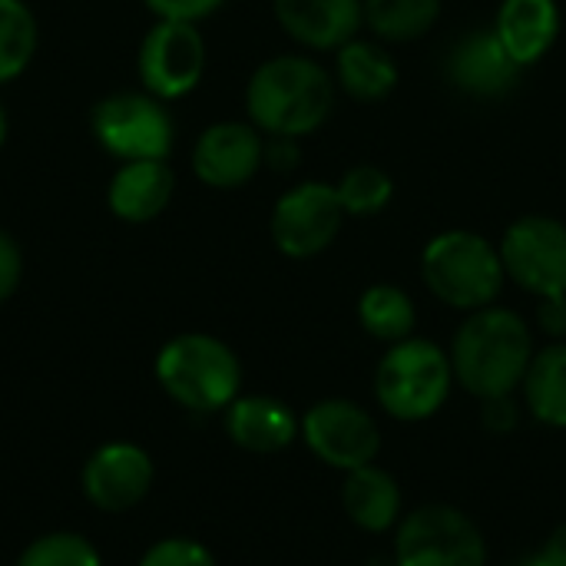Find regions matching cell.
<instances>
[{
	"label": "cell",
	"mask_w": 566,
	"mask_h": 566,
	"mask_svg": "<svg viewBox=\"0 0 566 566\" xmlns=\"http://www.w3.org/2000/svg\"><path fill=\"white\" fill-rule=\"evenodd\" d=\"M424 285L451 308L478 312L494 305L504 289V262L501 249H494L478 232H441L428 242L421 255Z\"/></svg>",
	"instance_id": "obj_5"
},
{
	"label": "cell",
	"mask_w": 566,
	"mask_h": 566,
	"mask_svg": "<svg viewBox=\"0 0 566 566\" xmlns=\"http://www.w3.org/2000/svg\"><path fill=\"white\" fill-rule=\"evenodd\" d=\"M146 10L156 20H186V23H199L206 17H212L226 0H143Z\"/></svg>",
	"instance_id": "obj_28"
},
{
	"label": "cell",
	"mask_w": 566,
	"mask_h": 566,
	"mask_svg": "<svg viewBox=\"0 0 566 566\" xmlns=\"http://www.w3.org/2000/svg\"><path fill=\"white\" fill-rule=\"evenodd\" d=\"M454 388L451 355L428 338H405L388 345L375 371V398L395 421L418 424L434 418Z\"/></svg>",
	"instance_id": "obj_4"
},
{
	"label": "cell",
	"mask_w": 566,
	"mask_h": 566,
	"mask_svg": "<svg viewBox=\"0 0 566 566\" xmlns=\"http://www.w3.org/2000/svg\"><path fill=\"white\" fill-rule=\"evenodd\" d=\"M40 27L27 0H0V86L27 73L36 56Z\"/></svg>",
	"instance_id": "obj_23"
},
{
	"label": "cell",
	"mask_w": 566,
	"mask_h": 566,
	"mask_svg": "<svg viewBox=\"0 0 566 566\" xmlns=\"http://www.w3.org/2000/svg\"><path fill=\"white\" fill-rule=\"evenodd\" d=\"M265 166L275 169V172H292L298 166V139L269 136L265 139Z\"/></svg>",
	"instance_id": "obj_32"
},
{
	"label": "cell",
	"mask_w": 566,
	"mask_h": 566,
	"mask_svg": "<svg viewBox=\"0 0 566 566\" xmlns=\"http://www.w3.org/2000/svg\"><path fill=\"white\" fill-rule=\"evenodd\" d=\"M279 27L308 50H338L355 40L365 0H272Z\"/></svg>",
	"instance_id": "obj_16"
},
{
	"label": "cell",
	"mask_w": 566,
	"mask_h": 566,
	"mask_svg": "<svg viewBox=\"0 0 566 566\" xmlns=\"http://www.w3.org/2000/svg\"><path fill=\"white\" fill-rule=\"evenodd\" d=\"M226 434L249 454H279L302 438V418L279 398L239 395L226 411Z\"/></svg>",
	"instance_id": "obj_15"
},
{
	"label": "cell",
	"mask_w": 566,
	"mask_h": 566,
	"mask_svg": "<svg viewBox=\"0 0 566 566\" xmlns=\"http://www.w3.org/2000/svg\"><path fill=\"white\" fill-rule=\"evenodd\" d=\"M481 424L491 434H511L521 424V405L514 401V395H501V398L481 401Z\"/></svg>",
	"instance_id": "obj_30"
},
{
	"label": "cell",
	"mask_w": 566,
	"mask_h": 566,
	"mask_svg": "<svg viewBox=\"0 0 566 566\" xmlns=\"http://www.w3.org/2000/svg\"><path fill=\"white\" fill-rule=\"evenodd\" d=\"M90 133L99 149L119 163L169 159L176 146V123L169 106L146 90H119L93 103Z\"/></svg>",
	"instance_id": "obj_6"
},
{
	"label": "cell",
	"mask_w": 566,
	"mask_h": 566,
	"mask_svg": "<svg viewBox=\"0 0 566 566\" xmlns=\"http://www.w3.org/2000/svg\"><path fill=\"white\" fill-rule=\"evenodd\" d=\"M136 566H216V557L206 544L192 537H163L139 557Z\"/></svg>",
	"instance_id": "obj_27"
},
{
	"label": "cell",
	"mask_w": 566,
	"mask_h": 566,
	"mask_svg": "<svg viewBox=\"0 0 566 566\" xmlns=\"http://www.w3.org/2000/svg\"><path fill=\"white\" fill-rule=\"evenodd\" d=\"M20 279H23V249L7 229H0V305L13 298Z\"/></svg>",
	"instance_id": "obj_29"
},
{
	"label": "cell",
	"mask_w": 566,
	"mask_h": 566,
	"mask_svg": "<svg viewBox=\"0 0 566 566\" xmlns=\"http://www.w3.org/2000/svg\"><path fill=\"white\" fill-rule=\"evenodd\" d=\"M521 70L524 66L504 50L494 30H471L448 53V80L481 99L507 96L517 86Z\"/></svg>",
	"instance_id": "obj_14"
},
{
	"label": "cell",
	"mask_w": 566,
	"mask_h": 566,
	"mask_svg": "<svg viewBox=\"0 0 566 566\" xmlns=\"http://www.w3.org/2000/svg\"><path fill=\"white\" fill-rule=\"evenodd\" d=\"M494 33L521 66L537 63L560 33L557 0H504Z\"/></svg>",
	"instance_id": "obj_19"
},
{
	"label": "cell",
	"mask_w": 566,
	"mask_h": 566,
	"mask_svg": "<svg viewBox=\"0 0 566 566\" xmlns=\"http://www.w3.org/2000/svg\"><path fill=\"white\" fill-rule=\"evenodd\" d=\"M441 13V0H365L368 27L391 43L424 36Z\"/></svg>",
	"instance_id": "obj_24"
},
{
	"label": "cell",
	"mask_w": 566,
	"mask_h": 566,
	"mask_svg": "<svg viewBox=\"0 0 566 566\" xmlns=\"http://www.w3.org/2000/svg\"><path fill=\"white\" fill-rule=\"evenodd\" d=\"M534 335L511 308H478L464 318L451 345L454 381L478 401L514 395L534 358Z\"/></svg>",
	"instance_id": "obj_1"
},
{
	"label": "cell",
	"mask_w": 566,
	"mask_h": 566,
	"mask_svg": "<svg viewBox=\"0 0 566 566\" xmlns=\"http://www.w3.org/2000/svg\"><path fill=\"white\" fill-rule=\"evenodd\" d=\"M156 481V464L146 448L129 441H109L96 448L80 474L83 497L103 514H126L146 501Z\"/></svg>",
	"instance_id": "obj_12"
},
{
	"label": "cell",
	"mask_w": 566,
	"mask_h": 566,
	"mask_svg": "<svg viewBox=\"0 0 566 566\" xmlns=\"http://www.w3.org/2000/svg\"><path fill=\"white\" fill-rule=\"evenodd\" d=\"M176 192V176L166 159H129L119 163L106 186V206L119 222L146 226L166 212Z\"/></svg>",
	"instance_id": "obj_17"
},
{
	"label": "cell",
	"mask_w": 566,
	"mask_h": 566,
	"mask_svg": "<svg viewBox=\"0 0 566 566\" xmlns=\"http://www.w3.org/2000/svg\"><path fill=\"white\" fill-rule=\"evenodd\" d=\"M342 219H345V209H342L335 186L302 182L275 202L272 242L289 259H312L335 242Z\"/></svg>",
	"instance_id": "obj_11"
},
{
	"label": "cell",
	"mask_w": 566,
	"mask_h": 566,
	"mask_svg": "<svg viewBox=\"0 0 566 566\" xmlns=\"http://www.w3.org/2000/svg\"><path fill=\"white\" fill-rule=\"evenodd\" d=\"M524 408L547 428H566V342L534 352L524 375Z\"/></svg>",
	"instance_id": "obj_20"
},
{
	"label": "cell",
	"mask_w": 566,
	"mask_h": 566,
	"mask_svg": "<svg viewBox=\"0 0 566 566\" xmlns=\"http://www.w3.org/2000/svg\"><path fill=\"white\" fill-rule=\"evenodd\" d=\"M136 73L146 93L163 103L189 96L206 73V36L186 20H156L139 40Z\"/></svg>",
	"instance_id": "obj_8"
},
{
	"label": "cell",
	"mask_w": 566,
	"mask_h": 566,
	"mask_svg": "<svg viewBox=\"0 0 566 566\" xmlns=\"http://www.w3.org/2000/svg\"><path fill=\"white\" fill-rule=\"evenodd\" d=\"M338 80L348 96L375 103L398 86V63L378 43L348 40L345 46H338Z\"/></svg>",
	"instance_id": "obj_21"
},
{
	"label": "cell",
	"mask_w": 566,
	"mask_h": 566,
	"mask_svg": "<svg viewBox=\"0 0 566 566\" xmlns=\"http://www.w3.org/2000/svg\"><path fill=\"white\" fill-rule=\"evenodd\" d=\"M305 448L328 468L348 474L375 464L381 454V428L371 411L348 398H325L302 415Z\"/></svg>",
	"instance_id": "obj_9"
},
{
	"label": "cell",
	"mask_w": 566,
	"mask_h": 566,
	"mask_svg": "<svg viewBox=\"0 0 566 566\" xmlns=\"http://www.w3.org/2000/svg\"><path fill=\"white\" fill-rule=\"evenodd\" d=\"M332 103L335 90L325 66L298 53L265 60L245 86L249 123L265 136H308L328 119Z\"/></svg>",
	"instance_id": "obj_2"
},
{
	"label": "cell",
	"mask_w": 566,
	"mask_h": 566,
	"mask_svg": "<svg viewBox=\"0 0 566 566\" xmlns=\"http://www.w3.org/2000/svg\"><path fill=\"white\" fill-rule=\"evenodd\" d=\"M395 531V566H488L481 527L451 504L415 507Z\"/></svg>",
	"instance_id": "obj_7"
},
{
	"label": "cell",
	"mask_w": 566,
	"mask_h": 566,
	"mask_svg": "<svg viewBox=\"0 0 566 566\" xmlns=\"http://www.w3.org/2000/svg\"><path fill=\"white\" fill-rule=\"evenodd\" d=\"M17 566H103V557L83 534L53 531L27 544Z\"/></svg>",
	"instance_id": "obj_25"
},
{
	"label": "cell",
	"mask_w": 566,
	"mask_h": 566,
	"mask_svg": "<svg viewBox=\"0 0 566 566\" xmlns=\"http://www.w3.org/2000/svg\"><path fill=\"white\" fill-rule=\"evenodd\" d=\"M342 504L355 527L365 534H385L401 524L405 517V494L401 484L378 464H365L345 474Z\"/></svg>",
	"instance_id": "obj_18"
},
{
	"label": "cell",
	"mask_w": 566,
	"mask_h": 566,
	"mask_svg": "<svg viewBox=\"0 0 566 566\" xmlns=\"http://www.w3.org/2000/svg\"><path fill=\"white\" fill-rule=\"evenodd\" d=\"M265 166V139L252 123L222 119L199 133L192 172L209 189H239Z\"/></svg>",
	"instance_id": "obj_13"
},
{
	"label": "cell",
	"mask_w": 566,
	"mask_h": 566,
	"mask_svg": "<svg viewBox=\"0 0 566 566\" xmlns=\"http://www.w3.org/2000/svg\"><path fill=\"white\" fill-rule=\"evenodd\" d=\"M7 133H10V119H7V109H3V103H0V146L7 143Z\"/></svg>",
	"instance_id": "obj_35"
},
{
	"label": "cell",
	"mask_w": 566,
	"mask_h": 566,
	"mask_svg": "<svg viewBox=\"0 0 566 566\" xmlns=\"http://www.w3.org/2000/svg\"><path fill=\"white\" fill-rule=\"evenodd\" d=\"M358 322L371 338H378L385 345H398V342L411 338L418 315H415V302L405 289L371 285L358 298Z\"/></svg>",
	"instance_id": "obj_22"
},
{
	"label": "cell",
	"mask_w": 566,
	"mask_h": 566,
	"mask_svg": "<svg viewBox=\"0 0 566 566\" xmlns=\"http://www.w3.org/2000/svg\"><path fill=\"white\" fill-rule=\"evenodd\" d=\"M537 325H541V328H544V335H551L554 342H566V295L541 298Z\"/></svg>",
	"instance_id": "obj_31"
},
{
	"label": "cell",
	"mask_w": 566,
	"mask_h": 566,
	"mask_svg": "<svg viewBox=\"0 0 566 566\" xmlns=\"http://www.w3.org/2000/svg\"><path fill=\"white\" fill-rule=\"evenodd\" d=\"M507 279L537 298L566 295V226L551 216L517 219L501 242Z\"/></svg>",
	"instance_id": "obj_10"
},
{
	"label": "cell",
	"mask_w": 566,
	"mask_h": 566,
	"mask_svg": "<svg viewBox=\"0 0 566 566\" xmlns=\"http://www.w3.org/2000/svg\"><path fill=\"white\" fill-rule=\"evenodd\" d=\"M514 566H554V564H551V560H547V557L537 551V554H527V557H521V560H517Z\"/></svg>",
	"instance_id": "obj_34"
},
{
	"label": "cell",
	"mask_w": 566,
	"mask_h": 566,
	"mask_svg": "<svg viewBox=\"0 0 566 566\" xmlns=\"http://www.w3.org/2000/svg\"><path fill=\"white\" fill-rule=\"evenodd\" d=\"M345 216H375L391 202V176L381 172L378 166H355L342 176V182L335 186Z\"/></svg>",
	"instance_id": "obj_26"
},
{
	"label": "cell",
	"mask_w": 566,
	"mask_h": 566,
	"mask_svg": "<svg viewBox=\"0 0 566 566\" xmlns=\"http://www.w3.org/2000/svg\"><path fill=\"white\" fill-rule=\"evenodd\" d=\"M156 381L179 408L192 415H216L239 398L242 365L222 338L182 332L159 348Z\"/></svg>",
	"instance_id": "obj_3"
},
{
	"label": "cell",
	"mask_w": 566,
	"mask_h": 566,
	"mask_svg": "<svg viewBox=\"0 0 566 566\" xmlns=\"http://www.w3.org/2000/svg\"><path fill=\"white\" fill-rule=\"evenodd\" d=\"M541 554H544L554 566H566V524H560V527L547 537V544L541 547Z\"/></svg>",
	"instance_id": "obj_33"
}]
</instances>
